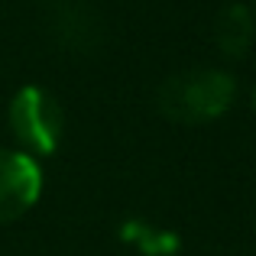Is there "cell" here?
Listing matches in <instances>:
<instances>
[{"label": "cell", "mask_w": 256, "mask_h": 256, "mask_svg": "<svg viewBox=\"0 0 256 256\" xmlns=\"http://www.w3.org/2000/svg\"><path fill=\"white\" fill-rule=\"evenodd\" d=\"M234 78L220 68H188L166 78L156 91L162 117L175 124H208L220 117L234 100Z\"/></svg>", "instance_id": "cell-1"}, {"label": "cell", "mask_w": 256, "mask_h": 256, "mask_svg": "<svg viewBox=\"0 0 256 256\" xmlns=\"http://www.w3.org/2000/svg\"><path fill=\"white\" fill-rule=\"evenodd\" d=\"M10 130L16 136L20 150L36 156H49L58 150V140L65 130V114L62 104L52 91L39 84H26L13 94L10 100Z\"/></svg>", "instance_id": "cell-2"}, {"label": "cell", "mask_w": 256, "mask_h": 256, "mask_svg": "<svg viewBox=\"0 0 256 256\" xmlns=\"http://www.w3.org/2000/svg\"><path fill=\"white\" fill-rule=\"evenodd\" d=\"M42 192V169L23 150H0V224L23 218Z\"/></svg>", "instance_id": "cell-3"}, {"label": "cell", "mask_w": 256, "mask_h": 256, "mask_svg": "<svg viewBox=\"0 0 256 256\" xmlns=\"http://www.w3.org/2000/svg\"><path fill=\"white\" fill-rule=\"evenodd\" d=\"M256 39L253 10L244 4H227L214 20V42L227 58H244Z\"/></svg>", "instance_id": "cell-4"}, {"label": "cell", "mask_w": 256, "mask_h": 256, "mask_svg": "<svg viewBox=\"0 0 256 256\" xmlns=\"http://www.w3.org/2000/svg\"><path fill=\"white\" fill-rule=\"evenodd\" d=\"M124 240L133 244L136 250H143L146 256H169L178 250V237L169 230H156L150 224H126L124 227Z\"/></svg>", "instance_id": "cell-5"}, {"label": "cell", "mask_w": 256, "mask_h": 256, "mask_svg": "<svg viewBox=\"0 0 256 256\" xmlns=\"http://www.w3.org/2000/svg\"><path fill=\"white\" fill-rule=\"evenodd\" d=\"M253 110H256V91H253Z\"/></svg>", "instance_id": "cell-6"}, {"label": "cell", "mask_w": 256, "mask_h": 256, "mask_svg": "<svg viewBox=\"0 0 256 256\" xmlns=\"http://www.w3.org/2000/svg\"><path fill=\"white\" fill-rule=\"evenodd\" d=\"M253 20H256V10H253Z\"/></svg>", "instance_id": "cell-7"}]
</instances>
